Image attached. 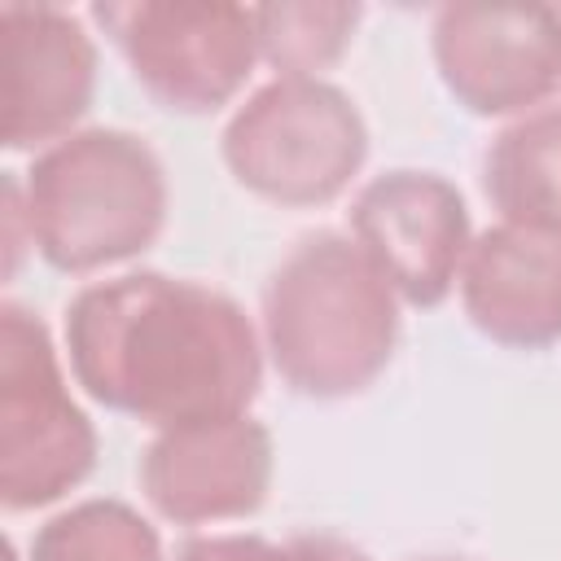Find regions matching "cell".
<instances>
[{
	"mask_svg": "<svg viewBox=\"0 0 561 561\" xmlns=\"http://www.w3.org/2000/svg\"><path fill=\"white\" fill-rule=\"evenodd\" d=\"M75 386L153 430L245 416L263 386V337L245 307L215 285L123 272L66 302Z\"/></svg>",
	"mask_w": 561,
	"mask_h": 561,
	"instance_id": "obj_1",
	"label": "cell"
},
{
	"mask_svg": "<svg viewBox=\"0 0 561 561\" xmlns=\"http://www.w3.org/2000/svg\"><path fill=\"white\" fill-rule=\"evenodd\" d=\"M399 298L342 232L302 237L263 285V351L307 399L364 394L394 359Z\"/></svg>",
	"mask_w": 561,
	"mask_h": 561,
	"instance_id": "obj_2",
	"label": "cell"
},
{
	"mask_svg": "<svg viewBox=\"0 0 561 561\" xmlns=\"http://www.w3.org/2000/svg\"><path fill=\"white\" fill-rule=\"evenodd\" d=\"M35 254L70 276L145 254L167 228V167L127 127H79L18 175Z\"/></svg>",
	"mask_w": 561,
	"mask_h": 561,
	"instance_id": "obj_3",
	"label": "cell"
},
{
	"mask_svg": "<svg viewBox=\"0 0 561 561\" xmlns=\"http://www.w3.org/2000/svg\"><path fill=\"white\" fill-rule=\"evenodd\" d=\"M228 175L272 206H329L368 158L359 105L329 79H267L219 136Z\"/></svg>",
	"mask_w": 561,
	"mask_h": 561,
	"instance_id": "obj_4",
	"label": "cell"
},
{
	"mask_svg": "<svg viewBox=\"0 0 561 561\" xmlns=\"http://www.w3.org/2000/svg\"><path fill=\"white\" fill-rule=\"evenodd\" d=\"M96 430L75 403L48 324L0 307V504L48 508L96 469Z\"/></svg>",
	"mask_w": 561,
	"mask_h": 561,
	"instance_id": "obj_5",
	"label": "cell"
},
{
	"mask_svg": "<svg viewBox=\"0 0 561 561\" xmlns=\"http://www.w3.org/2000/svg\"><path fill=\"white\" fill-rule=\"evenodd\" d=\"M92 22L123 53L131 79L171 114H215L259 66L254 9L193 0L92 4Z\"/></svg>",
	"mask_w": 561,
	"mask_h": 561,
	"instance_id": "obj_6",
	"label": "cell"
},
{
	"mask_svg": "<svg viewBox=\"0 0 561 561\" xmlns=\"http://www.w3.org/2000/svg\"><path fill=\"white\" fill-rule=\"evenodd\" d=\"M430 53L456 105L478 118H522L561 88V9L443 4Z\"/></svg>",
	"mask_w": 561,
	"mask_h": 561,
	"instance_id": "obj_7",
	"label": "cell"
},
{
	"mask_svg": "<svg viewBox=\"0 0 561 561\" xmlns=\"http://www.w3.org/2000/svg\"><path fill=\"white\" fill-rule=\"evenodd\" d=\"M351 241L386 276L399 302L430 311L456 289L473 224L465 193L447 175L394 167L355 193Z\"/></svg>",
	"mask_w": 561,
	"mask_h": 561,
	"instance_id": "obj_8",
	"label": "cell"
},
{
	"mask_svg": "<svg viewBox=\"0 0 561 561\" xmlns=\"http://www.w3.org/2000/svg\"><path fill=\"white\" fill-rule=\"evenodd\" d=\"M272 430L245 412L158 430L140 451V491L149 508L175 526H215L259 513L272 491Z\"/></svg>",
	"mask_w": 561,
	"mask_h": 561,
	"instance_id": "obj_9",
	"label": "cell"
},
{
	"mask_svg": "<svg viewBox=\"0 0 561 561\" xmlns=\"http://www.w3.org/2000/svg\"><path fill=\"white\" fill-rule=\"evenodd\" d=\"M4 149H48L79 131L96 96V39L57 4H4Z\"/></svg>",
	"mask_w": 561,
	"mask_h": 561,
	"instance_id": "obj_10",
	"label": "cell"
},
{
	"mask_svg": "<svg viewBox=\"0 0 561 561\" xmlns=\"http://www.w3.org/2000/svg\"><path fill=\"white\" fill-rule=\"evenodd\" d=\"M469 324L508 351L561 342V237L517 224L473 232L456 280Z\"/></svg>",
	"mask_w": 561,
	"mask_h": 561,
	"instance_id": "obj_11",
	"label": "cell"
},
{
	"mask_svg": "<svg viewBox=\"0 0 561 561\" xmlns=\"http://www.w3.org/2000/svg\"><path fill=\"white\" fill-rule=\"evenodd\" d=\"M482 193L500 210V224L561 237V105L500 127L482 153Z\"/></svg>",
	"mask_w": 561,
	"mask_h": 561,
	"instance_id": "obj_12",
	"label": "cell"
},
{
	"mask_svg": "<svg viewBox=\"0 0 561 561\" xmlns=\"http://www.w3.org/2000/svg\"><path fill=\"white\" fill-rule=\"evenodd\" d=\"M364 9L342 0H294V4H254L259 61L276 79H324L342 61L359 31Z\"/></svg>",
	"mask_w": 561,
	"mask_h": 561,
	"instance_id": "obj_13",
	"label": "cell"
},
{
	"mask_svg": "<svg viewBox=\"0 0 561 561\" xmlns=\"http://www.w3.org/2000/svg\"><path fill=\"white\" fill-rule=\"evenodd\" d=\"M26 561H162V539L131 504L96 495L53 513L31 535Z\"/></svg>",
	"mask_w": 561,
	"mask_h": 561,
	"instance_id": "obj_14",
	"label": "cell"
},
{
	"mask_svg": "<svg viewBox=\"0 0 561 561\" xmlns=\"http://www.w3.org/2000/svg\"><path fill=\"white\" fill-rule=\"evenodd\" d=\"M175 561H280V543L245 530H210L188 535L175 548Z\"/></svg>",
	"mask_w": 561,
	"mask_h": 561,
	"instance_id": "obj_15",
	"label": "cell"
},
{
	"mask_svg": "<svg viewBox=\"0 0 561 561\" xmlns=\"http://www.w3.org/2000/svg\"><path fill=\"white\" fill-rule=\"evenodd\" d=\"M22 250H35V245H31V224H26L22 180H18V171H9V175H4V276L18 272Z\"/></svg>",
	"mask_w": 561,
	"mask_h": 561,
	"instance_id": "obj_16",
	"label": "cell"
},
{
	"mask_svg": "<svg viewBox=\"0 0 561 561\" xmlns=\"http://www.w3.org/2000/svg\"><path fill=\"white\" fill-rule=\"evenodd\" d=\"M280 561H373L364 548H355L342 535H289L280 539Z\"/></svg>",
	"mask_w": 561,
	"mask_h": 561,
	"instance_id": "obj_17",
	"label": "cell"
},
{
	"mask_svg": "<svg viewBox=\"0 0 561 561\" xmlns=\"http://www.w3.org/2000/svg\"><path fill=\"white\" fill-rule=\"evenodd\" d=\"M421 561H469V557H421Z\"/></svg>",
	"mask_w": 561,
	"mask_h": 561,
	"instance_id": "obj_18",
	"label": "cell"
}]
</instances>
